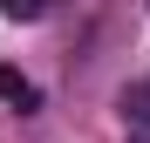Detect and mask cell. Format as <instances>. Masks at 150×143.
Masks as SVG:
<instances>
[{
	"instance_id": "3957f363",
	"label": "cell",
	"mask_w": 150,
	"mask_h": 143,
	"mask_svg": "<svg viewBox=\"0 0 150 143\" xmlns=\"http://www.w3.org/2000/svg\"><path fill=\"white\" fill-rule=\"evenodd\" d=\"M0 14H7V20H41L48 0H0Z\"/></svg>"
},
{
	"instance_id": "6da1fadb",
	"label": "cell",
	"mask_w": 150,
	"mask_h": 143,
	"mask_svg": "<svg viewBox=\"0 0 150 143\" xmlns=\"http://www.w3.org/2000/svg\"><path fill=\"white\" fill-rule=\"evenodd\" d=\"M0 102H7V109H21V116H34V109H41V89L21 75V68H7V61H0Z\"/></svg>"
},
{
	"instance_id": "277c9868",
	"label": "cell",
	"mask_w": 150,
	"mask_h": 143,
	"mask_svg": "<svg viewBox=\"0 0 150 143\" xmlns=\"http://www.w3.org/2000/svg\"><path fill=\"white\" fill-rule=\"evenodd\" d=\"M130 143H150V136H130Z\"/></svg>"
},
{
	"instance_id": "7a4b0ae2",
	"label": "cell",
	"mask_w": 150,
	"mask_h": 143,
	"mask_svg": "<svg viewBox=\"0 0 150 143\" xmlns=\"http://www.w3.org/2000/svg\"><path fill=\"white\" fill-rule=\"evenodd\" d=\"M116 109H123V123H130V130H150V82H123Z\"/></svg>"
}]
</instances>
